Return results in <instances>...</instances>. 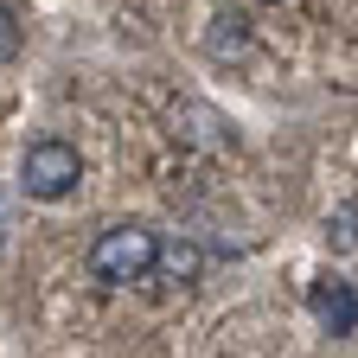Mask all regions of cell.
Wrapping results in <instances>:
<instances>
[{
    "instance_id": "6da1fadb",
    "label": "cell",
    "mask_w": 358,
    "mask_h": 358,
    "mask_svg": "<svg viewBox=\"0 0 358 358\" xmlns=\"http://www.w3.org/2000/svg\"><path fill=\"white\" fill-rule=\"evenodd\" d=\"M160 262V237L148 231V224H109V231L90 243V275L109 282V288H134L148 282Z\"/></svg>"
},
{
    "instance_id": "7a4b0ae2",
    "label": "cell",
    "mask_w": 358,
    "mask_h": 358,
    "mask_svg": "<svg viewBox=\"0 0 358 358\" xmlns=\"http://www.w3.org/2000/svg\"><path fill=\"white\" fill-rule=\"evenodd\" d=\"M77 179H83V160H77V148H71V141H58V134L32 141V148H26V160H20V186H26L32 199H64Z\"/></svg>"
},
{
    "instance_id": "3957f363",
    "label": "cell",
    "mask_w": 358,
    "mask_h": 358,
    "mask_svg": "<svg viewBox=\"0 0 358 358\" xmlns=\"http://www.w3.org/2000/svg\"><path fill=\"white\" fill-rule=\"evenodd\" d=\"M307 307H313V320H320L333 339L358 333V288H352V282H333V275H320V282L307 288Z\"/></svg>"
},
{
    "instance_id": "277c9868",
    "label": "cell",
    "mask_w": 358,
    "mask_h": 358,
    "mask_svg": "<svg viewBox=\"0 0 358 358\" xmlns=\"http://www.w3.org/2000/svg\"><path fill=\"white\" fill-rule=\"evenodd\" d=\"M199 268H205L199 243H160V262H154V275H160V282H173V288H192V282H199Z\"/></svg>"
},
{
    "instance_id": "5b68a950",
    "label": "cell",
    "mask_w": 358,
    "mask_h": 358,
    "mask_svg": "<svg viewBox=\"0 0 358 358\" xmlns=\"http://www.w3.org/2000/svg\"><path fill=\"white\" fill-rule=\"evenodd\" d=\"M327 237H333L339 250H358V205H339V211L327 217Z\"/></svg>"
},
{
    "instance_id": "8992f818",
    "label": "cell",
    "mask_w": 358,
    "mask_h": 358,
    "mask_svg": "<svg viewBox=\"0 0 358 358\" xmlns=\"http://www.w3.org/2000/svg\"><path fill=\"white\" fill-rule=\"evenodd\" d=\"M13 52H20V20H13V7H0V64Z\"/></svg>"
}]
</instances>
